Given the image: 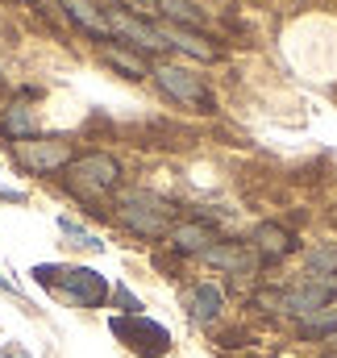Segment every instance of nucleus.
<instances>
[{
    "label": "nucleus",
    "instance_id": "f257e3e1",
    "mask_svg": "<svg viewBox=\"0 0 337 358\" xmlns=\"http://www.w3.org/2000/svg\"><path fill=\"white\" fill-rule=\"evenodd\" d=\"M171 213H175V208H171L163 196L142 192V187H129V192L117 196V217H121V225L134 229V234H142V238H163L171 229Z\"/></svg>",
    "mask_w": 337,
    "mask_h": 358
},
{
    "label": "nucleus",
    "instance_id": "f03ea898",
    "mask_svg": "<svg viewBox=\"0 0 337 358\" xmlns=\"http://www.w3.org/2000/svg\"><path fill=\"white\" fill-rule=\"evenodd\" d=\"M34 279L46 287H59L67 300H76L80 308H100L108 296L104 275L92 267H34Z\"/></svg>",
    "mask_w": 337,
    "mask_h": 358
},
{
    "label": "nucleus",
    "instance_id": "7ed1b4c3",
    "mask_svg": "<svg viewBox=\"0 0 337 358\" xmlns=\"http://www.w3.org/2000/svg\"><path fill=\"white\" fill-rule=\"evenodd\" d=\"M113 334L142 358H159L171 350V334L163 325L146 321V317H113Z\"/></svg>",
    "mask_w": 337,
    "mask_h": 358
},
{
    "label": "nucleus",
    "instance_id": "20e7f679",
    "mask_svg": "<svg viewBox=\"0 0 337 358\" xmlns=\"http://www.w3.org/2000/svg\"><path fill=\"white\" fill-rule=\"evenodd\" d=\"M117 179H121V167H117V159H108V155H87V159H76L71 163V192H80L87 200H96V196H104L108 187H117Z\"/></svg>",
    "mask_w": 337,
    "mask_h": 358
},
{
    "label": "nucleus",
    "instance_id": "39448f33",
    "mask_svg": "<svg viewBox=\"0 0 337 358\" xmlns=\"http://www.w3.org/2000/svg\"><path fill=\"white\" fill-rule=\"evenodd\" d=\"M17 163L29 171H59L71 163V142L67 138H21L17 146Z\"/></svg>",
    "mask_w": 337,
    "mask_h": 358
},
{
    "label": "nucleus",
    "instance_id": "423d86ee",
    "mask_svg": "<svg viewBox=\"0 0 337 358\" xmlns=\"http://www.w3.org/2000/svg\"><path fill=\"white\" fill-rule=\"evenodd\" d=\"M329 300H337V279L334 275H313L308 283H300V287H292V292L279 296V304H283L292 317L321 313V308H329Z\"/></svg>",
    "mask_w": 337,
    "mask_h": 358
},
{
    "label": "nucleus",
    "instance_id": "0eeeda50",
    "mask_svg": "<svg viewBox=\"0 0 337 358\" xmlns=\"http://www.w3.org/2000/svg\"><path fill=\"white\" fill-rule=\"evenodd\" d=\"M155 80H159V88L167 92V96H175L179 104H196L200 113H213V96L200 84V76L179 71V67H155Z\"/></svg>",
    "mask_w": 337,
    "mask_h": 358
},
{
    "label": "nucleus",
    "instance_id": "6e6552de",
    "mask_svg": "<svg viewBox=\"0 0 337 358\" xmlns=\"http://www.w3.org/2000/svg\"><path fill=\"white\" fill-rule=\"evenodd\" d=\"M108 29L113 34H121L125 42H134L138 50H167V38H163V29L159 25H150V21H142V17H134V13H108Z\"/></svg>",
    "mask_w": 337,
    "mask_h": 358
},
{
    "label": "nucleus",
    "instance_id": "1a4fd4ad",
    "mask_svg": "<svg viewBox=\"0 0 337 358\" xmlns=\"http://www.w3.org/2000/svg\"><path fill=\"white\" fill-rule=\"evenodd\" d=\"M171 242H175L179 255H208L213 242H217V234H213L208 225L192 221V225H175V229H171Z\"/></svg>",
    "mask_w": 337,
    "mask_h": 358
},
{
    "label": "nucleus",
    "instance_id": "9d476101",
    "mask_svg": "<svg viewBox=\"0 0 337 358\" xmlns=\"http://www.w3.org/2000/svg\"><path fill=\"white\" fill-rule=\"evenodd\" d=\"M204 259L221 271H234V275H250L258 267V250H250V246H213Z\"/></svg>",
    "mask_w": 337,
    "mask_h": 358
},
{
    "label": "nucleus",
    "instance_id": "9b49d317",
    "mask_svg": "<svg viewBox=\"0 0 337 358\" xmlns=\"http://www.w3.org/2000/svg\"><path fill=\"white\" fill-rule=\"evenodd\" d=\"M63 8H67V17H71L76 25H84L87 34H96V38H108V34H113V29H108V13H100L96 0H63Z\"/></svg>",
    "mask_w": 337,
    "mask_h": 358
},
{
    "label": "nucleus",
    "instance_id": "f8f14e48",
    "mask_svg": "<svg viewBox=\"0 0 337 358\" xmlns=\"http://www.w3.org/2000/svg\"><path fill=\"white\" fill-rule=\"evenodd\" d=\"M221 304H225V296H221V287H213V283H200V287L187 292V313H192V321H200V325H208V321L221 313Z\"/></svg>",
    "mask_w": 337,
    "mask_h": 358
},
{
    "label": "nucleus",
    "instance_id": "ddd939ff",
    "mask_svg": "<svg viewBox=\"0 0 337 358\" xmlns=\"http://www.w3.org/2000/svg\"><path fill=\"white\" fill-rule=\"evenodd\" d=\"M163 38H167V46H179L183 55H196V59H217V46H208L196 29H183V25H167L163 29Z\"/></svg>",
    "mask_w": 337,
    "mask_h": 358
},
{
    "label": "nucleus",
    "instance_id": "4468645a",
    "mask_svg": "<svg viewBox=\"0 0 337 358\" xmlns=\"http://www.w3.org/2000/svg\"><path fill=\"white\" fill-rule=\"evenodd\" d=\"M254 250H262L266 259H279V255H287L292 250V238H287V229H279V225H258L254 229Z\"/></svg>",
    "mask_w": 337,
    "mask_h": 358
},
{
    "label": "nucleus",
    "instance_id": "2eb2a0df",
    "mask_svg": "<svg viewBox=\"0 0 337 358\" xmlns=\"http://www.w3.org/2000/svg\"><path fill=\"white\" fill-rule=\"evenodd\" d=\"M4 134L17 138V142H21V138H34V134H38V117H34L25 104H13V108L4 113Z\"/></svg>",
    "mask_w": 337,
    "mask_h": 358
},
{
    "label": "nucleus",
    "instance_id": "dca6fc26",
    "mask_svg": "<svg viewBox=\"0 0 337 358\" xmlns=\"http://www.w3.org/2000/svg\"><path fill=\"white\" fill-rule=\"evenodd\" d=\"M308 267L321 271V275H337V246H334V242L313 246V250H308Z\"/></svg>",
    "mask_w": 337,
    "mask_h": 358
},
{
    "label": "nucleus",
    "instance_id": "f3484780",
    "mask_svg": "<svg viewBox=\"0 0 337 358\" xmlns=\"http://www.w3.org/2000/svg\"><path fill=\"white\" fill-rule=\"evenodd\" d=\"M104 59H108L113 67H121V71H129L134 80H142V76H146V63H142V59H134L129 50H117V46H108V50H104Z\"/></svg>",
    "mask_w": 337,
    "mask_h": 358
},
{
    "label": "nucleus",
    "instance_id": "a211bd4d",
    "mask_svg": "<svg viewBox=\"0 0 337 358\" xmlns=\"http://www.w3.org/2000/svg\"><path fill=\"white\" fill-rule=\"evenodd\" d=\"M159 4L167 8L175 21H187V25H204V13H200L192 0H159Z\"/></svg>",
    "mask_w": 337,
    "mask_h": 358
},
{
    "label": "nucleus",
    "instance_id": "6ab92c4d",
    "mask_svg": "<svg viewBox=\"0 0 337 358\" xmlns=\"http://www.w3.org/2000/svg\"><path fill=\"white\" fill-rule=\"evenodd\" d=\"M117 304L125 308V317H142V304L134 300V292H129V287H117Z\"/></svg>",
    "mask_w": 337,
    "mask_h": 358
},
{
    "label": "nucleus",
    "instance_id": "aec40b11",
    "mask_svg": "<svg viewBox=\"0 0 337 358\" xmlns=\"http://www.w3.org/2000/svg\"><path fill=\"white\" fill-rule=\"evenodd\" d=\"M134 4H138L142 13H155V8H159V0H134Z\"/></svg>",
    "mask_w": 337,
    "mask_h": 358
},
{
    "label": "nucleus",
    "instance_id": "412c9836",
    "mask_svg": "<svg viewBox=\"0 0 337 358\" xmlns=\"http://www.w3.org/2000/svg\"><path fill=\"white\" fill-rule=\"evenodd\" d=\"M0 292H17V287H13V283H8V279L0 275Z\"/></svg>",
    "mask_w": 337,
    "mask_h": 358
}]
</instances>
